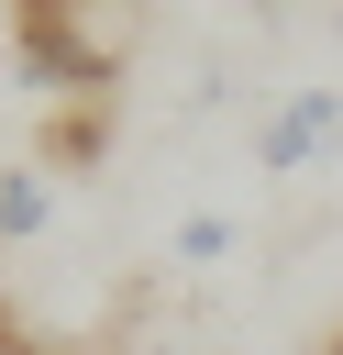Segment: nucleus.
Segmentation results:
<instances>
[{"label": "nucleus", "mask_w": 343, "mask_h": 355, "mask_svg": "<svg viewBox=\"0 0 343 355\" xmlns=\"http://www.w3.org/2000/svg\"><path fill=\"white\" fill-rule=\"evenodd\" d=\"M232 244H243V233H232V211H188V222H177V266H221Z\"/></svg>", "instance_id": "4"}, {"label": "nucleus", "mask_w": 343, "mask_h": 355, "mask_svg": "<svg viewBox=\"0 0 343 355\" xmlns=\"http://www.w3.org/2000/svg\"><path fill=\"white\" fill-rule=\"evenodd\" d=\"M11 55L44 89H111L133 55V0H11Z\"/></svg>", "instance_id": "1"}, {"label": "nucleus", "mask_w": 343, "mask_h": 355, "mask_svg": "<svg viewBox=\"0 0 343 355\" xmlns=\"http://www.w3.org/2000/svg\"><path fill=\"white\" fill-rule=\"evenodd\" d=\"M343 144V89H288L277 111H266V133H254V166L266 178H299V166H321Z\"/></svg>", "instance_id": "2"}, {"label": "nucleus", "mask_w": 343, "mask_h": 355, "mask_svg": "<svg viewBox=\"0 0 343 355\" xmlns=\"http://www.w3.org/2000/svg\"><path fill=\"white\" fill-rule=\"evenodd\" d=\"M44 211H55V189H44V166H0V244H22V233H44Z\"/></svg>", "instance_id": "3"}, {"label": "nucleus", "mask_w": 343, "mask_h": 355, "mask_svg": "<svg viewBox=\"0 0 343 355\" xmlns=\"http://www.w3.org/2000/svg\"><path fill=\"white\" fill-rule=\"evenodd\" d=\"M44 155H55V166H77V155H100V111H66V122H55V144H44Z\"/></svg>", "instance_id": "5"}]
</instances>
